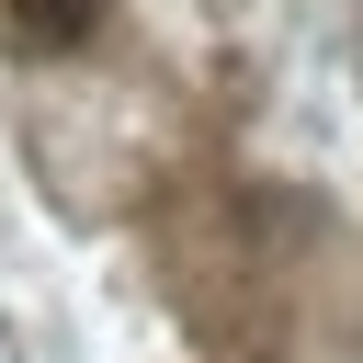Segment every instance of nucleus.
I'll return each instance as SVG.
<instances>
[{
	"label": "nucleus",
	"instance_id": "obj_1",
	"mask_svg": "<svg viewBox=\"0 0 363 363\" xmlns=\"http://www.w3.org/2000/svg\"><path fill=\"white\" fill-rule=\"evenodd\" d=\"M91 11H102V0H11V11H0V34H11V45H34V57H57V45H79V34H91Z\"/></svg>",
	"mask_w": 363,
	"mask_h": 363
}]
</instances>
